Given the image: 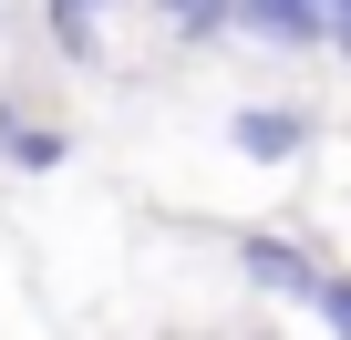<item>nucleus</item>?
<instances>
[{
	"label": "nucleus",
	"mask_w": 351,
	"mask_h": 340,
	"mask_svg": "<svg viewBox=\"0 0 351 340\" xmlns=\"http://www.w3.org/2000/svg\"><path fill=\"white\" fill-rule=\"evenodd\" d=\"M238 268H248L269 299H310V289H320V258H310L300 237H269V227H258V237H238Z\"/></svg>",
	"instance_id": "obj_1"
},
{
	"label": "nucleus",
	"mask_w": 351,
	"mask_h": 340,
	"mask_svg": "<svg viewBox=\"0 0 351 340\" xmlns=\"http://www.w3.org/2000/svg\"><path fill=\"white\" fill-rule=\"evenodd\" d=\"M228 144L258 155V165H289V155L310 144V114H289V103H248V114L228 124Z\"/></svg>",
	"instance_id": "obj_2"
},
{
	"label": "nucleus",
	"mask_w": 351,
	"mask_h": 340,
	"mask_svg": "<svg viewBox=\"0 0 351 340\" xmlns=\"http://www.w3.org/2000/svg\"><path fill=\"white\" fill-rule=\"evenodd\" d=\"M238 21H258L269 42H320L330 31V0H238Z\"/></svg>",
	"instance_id": "obj_3"
},
{
	"label": "nucleus",
	"mask_w": 351,
	"mask_h": 340,
	"mask_svg": "<svg viewBox=\"0 0 351 340\" xmlns=\"http://www.w3.org/2000/svg\"><path fill=\"white\" fill-rule=\"evenodd\" d=\"M0 144H11V165H21V176H42V165H62V134H52V124H21L11 103H0Z\"/></svg>",
	"instance_id": "obj_4"
},
{
	"label": "nucleus",
	"mask_w": 351,
	"mask_h": 340,
	"mask_svg": "<svg viewBox=\"0 0 351 340\" xmlns=\"http://www.w3.org/2000/svg\"><path fill=\"white\" fill-rule=\"evenodd\" d=\"M93 11H104V0H52V42L73 62H93Z\"/></svg>",
	"instance_id": "obj_5"
},
{
	"label": "nucleus",
	"mask_w": 351,
	"mask_h": 340,
	"mask_svg": "<svg viewBox=\"0 0 351 340\" xmlns=\"http://www.w3.org/2000/svg\"><path fill=\"white\" fill-rule=\"evenodd\" d=\"M310 309L330 319V340H351V278H330V268H320V289H310Z\"/></svg>",
	"instance_id": "obj_6"
},
{
	"label": "nucleus",
	"mask_w": 351,
	"mask_h": 340,
	"mask_svg": "<svg viewBox=\"0 0 351 340\" xmlns=\"http://www.w3.org/2000/svg\"><path fill=\"white\" fill-rule=\"evenodd\" d=\"M165 11L186 21V31H217V21H228V0H165Z\"/></svg>",
	"instance_id": "obj_7"
},
{
	"label": "nucleus",
	"mask_w": 351,
	"mask_h": 340,
	"mask_svg": "<svg viewBox=\"0 0 351 340\" xmlns=\"http://www.w3.org/2000/svg\"><path fill=\"white\" fill-rule=\"evenodd\" d=\"M330 21H341V42H351V0H330Z\"/></svg>",
	"instance_id": "obj_8"
}]
</instances>
